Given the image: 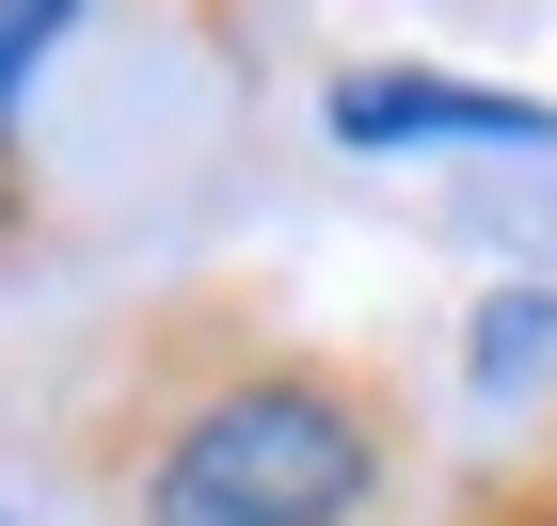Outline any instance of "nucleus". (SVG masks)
I'll return each mask as SVG.
<instances>
[{"label":"nucleus","mask_w":557,"mask_h":526,"mask_svg":"<svg viewBox=\"0 0 557 526\" xmlns=\"http://www.w3.org/2000/svg\"><path fill=\"white\" fill-rule=\"evenodd\" d=\"M81 463L112 526H367L414 463V399L271 288H160L81 399Z\"/></svg>","instance_id":"f257e3e1"},{"label":"nucleus","mask_w":557,"mask_h":526,"mask_svg":"<svg viewBox=\"0 0 557 526\" xmlns=\"http://www.w3.org/2000/svg\"><path fill=\"white\" fill-rule=\"evenodd\" d=\"M319 112H335V144H557L525 81H430V64H350Z\"/></svg>","instance_id":"f03ea898"},{"label":"nucleus","mask_w":557,"mask_h":526,"mask_svg":"<svg viewBox=\"0 0 557 526\" xmlns=\"http://www.w3.org/2000/svg\"><path fill=\"white\" fill-rule=\"evenodd\" d=\"M64 16H81V0H0V240L33 223V160H16V96H33V64L64 48Z\"/></svg>","instance_id":"7ed1b4c3"},{"label":"nucleus","mask_w":557,"mask_h":526,"mask_svg":"<svg viewBox=\"0 0 557 526\" xmlns=\"http://www.w3.org/2000/svg\"><path fill=\"white\" fill-rule=\"evenodd\" d=\"M446 526H557V447H542V463H510V479H478Z\"/></svg>","instance_id":"20e7f679"}]
</instances>
